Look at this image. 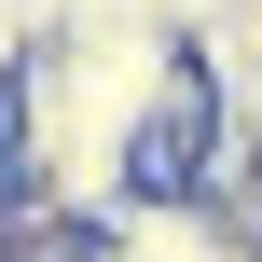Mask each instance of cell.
<instances>
[{
  "label": "cell",
  "mask_w": 262,
  "mask_h": 262,
  "mask_svg": "<svg viewBox=\"0 0 262 262\" xmlns=\"http://www.w3.org/2000/svg\"><path fill=\"white\" fill-rule=\"evenodd\" d=\"M249 235L207 207V193H180V180H124L111 207H97V262H235Z\"/></svg>",
  "instance_id": "6da1fadb"
},
{
  "label": "cell",
  "mask_w": 262,
  "mask_h": 262,
  "mask_svg": "<svg viewBox=\"0 0 262 262\" xmlns=\"http://www.w3.org/2000/svg\"><path fill=\"white\" fill-rule=\"evenodd\" d=\"M41 14H83V0H41Z\"/></svg>",
  "instance_id": "7a4b0ae2"
}]
</instances>
